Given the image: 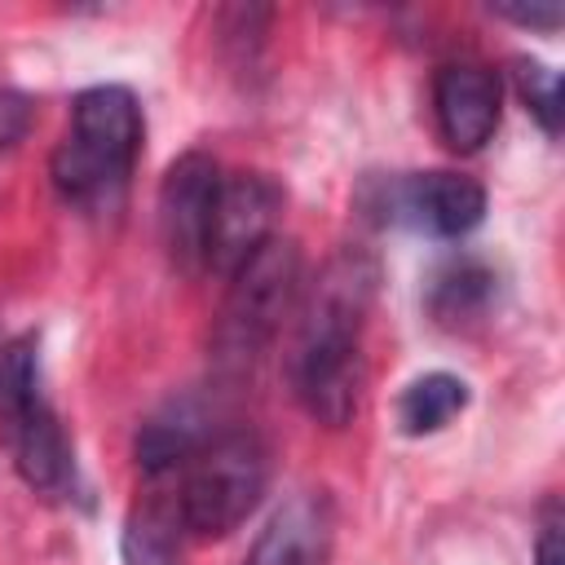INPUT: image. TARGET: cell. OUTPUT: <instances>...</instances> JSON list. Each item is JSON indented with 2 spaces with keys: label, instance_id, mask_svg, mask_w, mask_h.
Wrapping results in <instances>:
<instances>
[{
  "label": "cell",
  "instance_id": "obj_1",
  "mask_svg": "<svg viewBox=\"0 0 565 565\" xmlns=\"http://www.w3.org/2000/svg\"><path fill=\"white\" fill-rule=\"evenodd\" d=\"M371 291L375 265L362 252H340L313 282V296L300 313L291 384L300 406L327 428H344L362 402V322L371 309Z\"/></svg>",
  "mask_w": 565,
  "mask_h": 565
},
{
  "label": "cell",
  "instance_id": "obj_17",
  "mask_svg": "<svg viewBox=\"0 0 565 565\" xmlns=\"http://www.w3.org/2000/svg\"><path fill=\"white\" fill-rule=\"evenodd\" d=\"M4 353H9V340L0 335V366H4Z\"/></svg>",
  "mask_w": 565,
  "mask_h": 565
},
{
  "label": "cell",
  "instance_id": "obj_5",
  "mask_svg": "<svg viewBox=\"0 0 565 565\" xmlns=\"http://www.w3.org/2000/svg\"><path fill=\"white\" fill-rule=\"evenodd\" d=\"M0 441L31 490L57 494L66 490L75 463L71 441L40 388V358L35 340H13L0 366Z\"/></svg>",
  "mask_w": 565,
  "mask_h": 565
},
{
  "label": "cell",
  "instance_id": "obj_16",
  "mask_svg": "<svg viewBox=\"0 0 565 565\" xmlns=\"http://www.w3.org/2000/svg\"><path fill=\"white\" fill-rule=\"evenodd\" d=\"M534 565H565V543H561V525L547 521L543 534H539V552H534Z\"/></svg>",
  "mask_w": 565,
  "mask_h": 565
},
{
  "label": "cell",
  "instance_id": "obj_10",
  "mask_svg": "<svg viewBox=\"0 0 565 565\" xmlns=\"http://www.w3.org/2000/svg\"><path fill=\"white\" fill-rule=\"evenodd\" d=\"M331 503L322 490L291 494L247 552V565H322L331 552Z\"/></svg>",
  "mask_w": 565,
  "mask_h": 565
},
{
  "label": "cell",
  "instance_id": "obj_4",
  "mask_svg": "<svg viewBox=\"0 0 565 565\" xmlns=\"http://www.w3.org/2000/svg\"><path fill=\"white\" fill-rule=\"evenodd\" d=\"M269 486V450L256 433L230 428L212 433L185 463L177 481V516L181 530L194 539H225L234 534L260 503Z\"/></svg>",
  "mask_w": 565,
  "mask_h": 565
},
{
  "label": "cell",
  "instance_id": "obj_14",
  "mask_svg": "<svg viewBox=\"0 0 565 565\" xmlns=\"http://www.w3.org/2000/svg\"><path fill=\"white\" fill-rule=\"evenodd\" d=\"M26 128H31V102L13 88H0V150L22 141Z\"/></svg>",
  "mask_w": 565,
  "mask_h": 565
},
{
  "label": "cell",
  "instance_id": "obj_13",
  "mask_svg": "<svg viewBox=\"0 0 565 565\" xmlns=\"http://www.w3.org/2000/svg\"><path fill=\"white\" fill-rule=\"evenodd\" d=\"M516 93H521V102L539 115V124H543L547 132L561 128V79H556L552 66L521 57V62H516Z\"/></svg>",
  "mask_w": 565,
  "mask_h": 565
},
{
  "label": "cell",
  "instance_id": "obj_2",
  "mask_svg": "<svg viewBox=\"0 0 565 565\" xmlns=\"http://www.w3.org/2000/svg\"><path fill=\"white\" fill-rule=\"evenodd\" d=\"M141 106L124 84H93L75 97L66 137L53 150V185L75 212H115L141 154Z\"/></svg>",
  "mask_w": 565,
  "mask_h": 565
},
{
  "label": "cell",
  "instance_id": "obj_11",
  "mask_svg": "<svg viewBox=\"0 0 565 565\" xmlns=\"http://www.w3.org/2000/svg\"><path fill=\"white\" fill-rule=\"evenodd\" d=\"M463 406H468V384L450 371H428V375L411 380L406 393L397 397V424H402V433L424 437V433L446 428Z\"/></svg>",
  "mask_w": 565,
  "mask_h": 565
},
{
  "label": "cell",
  "instance_id": "obj_6",
  "mask_svg": "<svg viewBox=\"0 0 565 565\" xmlns=\"http://www.w3.org/2000/svg\"><path fill=\"white\" fill-rule=\"evenodd\" d=\"M278 212H282V185L274 177L221 172L212 234H207V269L230 278L243 260H252L278 234Z\"/></svg>",
  "mask_w": 565,
  "mask_h": 565
},
{
  "label": "cell",
  "instance_id": "obj_15",
  "mask_svg": "<svg viewBox=\"0 0 565 565\" xmlns=\"http://www.w3.org/2000/svg\"><path fill=\"white\" fill-rule=\"evenodd\" d=\"M494 13L508 22H521V26H539V31L561 26V4H494Z\"/></svg>",
  "mask_w": 565,
  "mask_h": 565
},
{
  "label": "cell",
  "instance_id": "obj_8",
  "mask_svg": "<svg viewBox=\"0 0 565 565\" xmlns=\"http://www.w3.org/2000/svg\"><path fill=\"white\" fill-rule=\"evenodd\" d=\"M384 216L433 238H463L486 216V190L463 172H406L384 185Z\"/></svg>",
  "mask_w": 565,
  "mask_h": 565
},
{
  "label": "cell",
  "instance_id": "obj_9",
  "mask_svg": "<svg viewBox=\"0 0 565 565\" xmlns=\"http://www.w3.org/2000/svg\"><path fill=\"white\" fill-rule=\"evenodd\" d=\"M433 115L450 150L472 154L481 150L503 115V88L499 75L481 62H450L433 79Z\"/></svg>",
  "mask_w": 565,
  "mask_h": 565
},
{
  "label": "cell",
  "instance_id": "obj_3",
  "mask_svg": "<svg viewBox=\"0 0 565 565\" xmlns=\"http://www.w3.org/2000/svg\"><path fill=\"white\" fill-rule=\"evenodd\" d=\"M300 247L274 234L252 260L230 274L225 305L212 322V358L225 375L256 366V358L274 344L282 322L300 305Z\"/></svg>",
  "mask_w": 565,
  "mask_h": 565
},
{
  "label": "cell",
  "instance_id": "obj_7",
  "mask_svg": "<svg viewBox=\"0 0 565 565\" xmlns=\"http://www.w3.org/2000/svg\"><path fill=\"white\" fill-rule=\"evenodd\" d=\"M221 190V168L203 150L181 154L159 185V230L172 265L190 278L207 274V234H212V207Z\"/></svg>",
  "mask_w": 565,
  "mask_h": 565
},
{
  "label": "cell",
  "instance_id": "obj_12",
  "mask_svg": "<svg viewBox=\"0 0 565 565\" xmlns=\"http://www.w3.org/2000/svg\"><path fill=\"white\" fill-rule=\"evenodd\" d=\"M177 503L150 499L128 516L124 530V565H177Z\"/></svg>",
  "mask_w": 565,
  "mask_h": 565
}]
</instances>
